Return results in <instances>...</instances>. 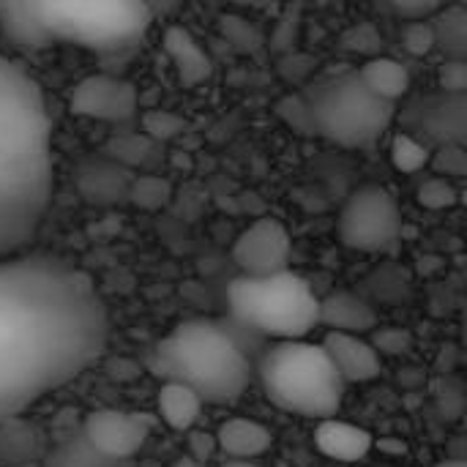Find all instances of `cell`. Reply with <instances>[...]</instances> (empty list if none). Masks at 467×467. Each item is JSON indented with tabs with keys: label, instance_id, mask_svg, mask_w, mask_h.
<instances>
[{
	"label": "cell",
	"instance_id": "4dcf8cb0",
	"mask_svg": "<svg viewBox=\"0 0 467 467\" xmlns=\"http://www.w3.org/2000/svg\"><path fill=\"white\" fill-rule=\"evenodd\" d=\"M391 5L408 19H424L432 8H438L435 0H391Z\"/></svg>",
	"mask_w": 467,
	"mask_h": 467
},
{
	"label": "cell",
	"instance_id": "5b68a950",
	"mask_svg": "<svg viewBox=\"0 0 467 467\" xmlns=\"http://www.w3.org/2000/svg\"><path fill=\"white\" fill-rule=\"evenodd\" d=\"M260 383L276 408L317 421L339 413L348 386L323 345L304 339L271 345L260 358Z\"/></svg>",
	"mask_w": 467,
	"mask_h": 467
},
{
	"label": "cell",
	"instance_id": "f546056e",
	"mask_svg": "<svg viewBox=\"0 0 467 467\" xmlns=\"http://www.w3.org/2000/svg\"><path fill=\"white\" fill-rule=\"evenodd\" d=\"M189 449H192V457L205 465L216 454V438L213 435H205V432H194L189 438Z\"/></svg>",
	"mask_w": 467,
	"mask_h": 467
},
{
	"label": "cell",
	"instance_id": "d4e9b609",
	"mask_svg": "<svg viewBox=\"0 0 467 467\" xmlns=\"http://www.w3.org/2000/svg\"><path fill=\"white\" fill-rule=\"evenodd\" d=\"M438 175L443 178H462L467 172V156L460 142H446L438 148V153L430 159Z\"/></svg>",
	"mask_w": 467,
	"mask_h": 467
},
{
	"label": "cell",
	"instance_id": "ffe728a7",
	"mask_svg": "<svg viewBox=\"0 0 467 467\" xmlns=\"http://www.w3.org/2000/svg\"><path fill=\"white\" fill-rule=\"evenodd\" d=\"M41 467H118L115 460L104 457L82 432L66 438L63 443H57L47 457Z\"/></svg>",
	"mask_w": 467,
	"mask_h": 467
},
{
	"label": "cell",
	"instance_id": "83f0119b",
	"mask_svg": "<svg viewBox=\"0 0 467 467\" xmlns=\"http://www.w3.org/2000/svg\"><path fill=\"white\" fill-rule=\"evenodd\" d=\"M413 345V337L410 331H402V328H380L375 331L372 337V348L380 353V356H400V353H408Z\"/></svg>",
	"mask_w": 467,
	"mask_h": 467
},
{
	"label": "cell",
	"instance_id": "ba28073f",
	"mask_svg": "<svg viewBox=\"0 0 467 467\" xmlns=\"http://www.w3.org/2000/svg\"><path fill=\"white\" fill-rule=\"evenodd\" d=\"M339 238L356 252H389L402 238V211L386 186H361L339 213Z\"/></svg>",
	"mask_w": 467,
	"mask_h": 467
},
{
	"label": "cell",
	"instance_id": "9a60e30c",
	"mask_svg": "<svg viewBox=\"0 0 467 467\" xmlns=\"http://www.w3.org/2000/svg\"><path fill=\"white\" fill-rule=\"evenodd\" d=\"M315 446L323 457L337 462H361L372 451V435L350 421L320 419L315 430Z\"/></svg>",
	"mask_w": 467,
	"mask_h": 467
},
{
	"label": "cell",
	"instance_id": "9c48e42d",
	"mask_svg": "<svg viewBox=\"0 0 467 467\" xmlns=\"http://www.w3.org/2000/svg\"><path fill=\"white\" fill-rule=\"evenodd\" d=\"M293 241L287 227L279 219L252 222L233 244V260L241 268V276H271L290 268Z\"/></svg>",
	"mask_w": 467,
	"mask_h": 467
},
{
	"label": "cell",
	"instance_id": "4fadbf2b",
	"mask_svg": "<svg viewBox=\"0 0 467 467\" xmlns=\"http://www.w3.org/2000/svg\"><path fill=\"white\" fill-rule=\"evenodd\" d=\"M323 350L345 383H369L383 372V356L372 348L369 339L358 334L328 331Z\"/></svg>",
	"mask_w": 467,
	"mask_h": 467
},
{
	"label": "cell",
	"instance_id": "4316f807",
	"mask_svg": "<svg viewBox=\"0 0 467 467\" xmlns=\"http://www.w3.org/2000/svg\"><path fill=\"white\" fill-rule=\"evenodd\" d=\"M402 44L410 55H430L435 49V33H432V22L424 19H413L405 33H402Z\"/></svg>",
	"mask_w": 467,
	"mask_h": 467
},
{
	"label": "cell",
	"instance_id": "7c38bea8",
	"mask_svg": "<svg viewBox=\"0 0 467 467\" xmlns=\"http://www.w3.org/2000/svg\"><path fill=\"white\" fill-rule=\"evenodd\" d=\"M465 93H438L430 99H421L410 109V134H427V140H435L438 145L446 142H465Z\"/></svg>",
	"mask_w": 467,
	"mask_h": 467
},
{
	"label": "cell",
	"instance_id": "7402d4cb",
	"mask_svg": "<svg viewBox=\"0 0 467 467\" xmlns=\"http://www.w3.org/2000/svg\"><path fill=\"white\" fill-rule=\"evenodd\" d=\"M430 159H432V150L424 145V140L419 134H410V131L394 134V140H391V164L400 172L416 175L424 167H430Z\"/></svg>",
	"mask_w": 467,
	"mask_h": 467
},
{
	"label": "cell",
	"instance_id": "d6986e66",
	"mask_svg": "<svg viewBox=\"0 0 467 467\" xmlns=\"http://www.w3.org/2000/svg\"><path fill=\"white\" fill-rule=\"evenodd\" d=\"M361 82L383 101L397 104L410 90V71L394 57H369L358 68Z\"/></svg>",
	"mask_w": 467,
	"mask_h": 467
},
{
	"label": "cell",
	"instance_id": "277c9868",
	"mask_svg": "<svg viewBox=\"0 0 467 467\" xmlns=\"http://www.w3.org/2000/svg\"><path fill=\"white\" fill-rule=\"evenodd\" d=\"M148 369L164 383L189 386L202 402H233L252 380L249 356L227 328L211 320L175 326L148 353Z\"/></svg>",
	"mask_w": 467,
	"mask_h": 467
},
{
	"label": "cell",
	"instance_id": "484cf974",
	"mask_svg": "<svg viewBox=\"0 0 467 467\" xmlns=\"http://www.w3.org/2000/svg\"><path fill=\"white\" fill-rule=\"evenodd\" d=\"M129 197H134V202L142 205V208H159V205L167 202L170 186L164 181H159V178H140V181H131Z\"/></svg>",
	"mask_w": 467,
	"mask_h": 467
},
{
	"label": "cell",
	"instance_id": "2e32d148",
	"mask_svg": "<svg viewBox=\"0 0 467 467\" xmlns=\"http://www.w3.org/2000/svg\"><path fill=\"white\" fill-rule=\"evenodd\" d=\"M271 432L254 419H227L216 432V449L230 460H257L271 449Z\"/></svg>",
	"mask_w": 467,
	"mask_h": 467
},
{
	"label": "cell",
	"instance_id": "44dd1931",
	"mask_svg": "<svg viewBox=\"0 0 467 467\" xmlns=\"http://www.w3.org/2000/svg\"><path fill=\"white\" fill-rule=\"evenodd\" d=\"M432 33H435V47H441L446 57L465 60L467 16L462 8H446L443 14H438V19L432 22Z\"/></svg>",
	"mask_w": 467,
	"mask_h": 467
},
{
	"label": "cell",
	"instance_id": "30bf717a",
	"mask_svg": "<svg viewBox=\"0 0 467 467\" xmlns=\"http://www.w3.org/2000/svg\"><path fill=\"white\" fill-rule=\"evenodd\" d=\"M68 107L79 118L126 123L137 115V90L131 82L109 74H90L71 90Z\"/></svg>",
	"mask_w": 467,
	"mask_h": 467
},
{
	"label": "cell",
	"instance_id": "e0dca14e",
	"mask_svg": "<svg viewBox=\"0 0 467 467\" xmlns=\"http://www.w3.org/2000/svg\"><path fill=\"white\" fill-rule=\"evenodd\" d=\"M164 49H167V55H170L178 77L186 85H197V82H202L211 74V57H208V52L200 47V41L189 30L170 27L164 33Z\"/></svg>",
	"mask_w": 467,
	"mask_h": 467
},
{
	"label": "cell",
	"instance_id": "e575fe53",
	"mask_svg": "<svg viewBox=\"0 0 467 467\" xmlns=\"http://www.w3.org/2000/svg\"><path fill=\"white\" fill-rule=\"evenodd\" d=\"M435 3H441V0H435Z\"/></svg>",
	"mask_w": 467,
	"mask_h": 467
},
{
	"label": "cell",
	"instance_id": "7a4b0ae2",
	"mask_svg": "<svg viewBox=\"0 0 467 467\" xmlns=\"http://www.w3.org/2000/svg\"><path fill=\"white\" fill-rule=\"evenodd\" d=\"M52 197V123L36 79L0 52V257L25 252Z\"/></svg>",
	"mask_w": 467,
	"mask_h": 467
},
{
	"label": "cell",
	"instance_id": "52a82bcc",
	"mask_svg": "<svg viewBox=\"0 0 467 467\" xmlns=\"http://www.w3.org/2000/svg\"><path fill=\"white\" fill-rule=\"evenodd\" d=\"M315 137H326L342 148H375L394 123L397 104L378 99L358 71L323 79L306 96Z\"/></svg>",
	"mask_w": 467,
	"mask_h": 467
},
{
	"label": "cell",
	"instance_id": "d6a6232c",
	"mask_svg": "<svg viewBox=\"0 0 467 467\" xmlns=\"http://www.w3.org/2000/svg\"><path fill=\"white\" fill-rule=\"evenodd\" d=\"M219 467H257L252 460H230V462H224V465Z\"/></svg>",
	"mask_w": 467,
	"mask_h": 467
},
{
	"label": "cell",
	"instance_id": "8992f818",
	"mask_svg": "<svg viewBox=\"0 0 467 467\" xmlns=\"http://www.w3.org/2000/svg\"><path fill=\"white\" fill-rule=\"evenodd\" d=\"M227 304L244 326L274 339H304L320 326V298L290 268L271 276L233 279Z\"/></svg>",
	"mask_w": 467,
	"mask_h": 467
},
{
	"label": "cell",
	"instance_id": "3957f363",
	"mask_svg": "<svg viewBox=\"0 0 467 467\" xmlns=\"http://www.w3.org/2000/svg\"><path fill=\"white\" fill-rule=\"evenodd\" d=\"M148 0H0V33L16 49L68 44L93 52L134 47L150 27Z\"/></svg>",
	"mask_w": 467,
	"mask_h": 467
},
{
	"label": "cell",
	"instance_id": "1f68e13d",
	"mask_svg": "<svg viewBox=\"0 0 467 467\" xmlns=\"http://www.w3.org/2000/svg\"><path fill=\"white\" fill-rule=\"evenodd\" d=\"M172 467H202V462H197L194 457H181V460H175Z\"/></svg>",
	"mask_w": 467,
	"mask_h": 467
},
{
	"label": "cell",
	"instance_id": "cb8c5ba5",
	"mask_svg": "<svg viewBox=\"0 0 467 467\" xmlns=\"http://www.w3.org/2000/svg\"><path fill=\"white\" fill-rule=\"evenodd\" d=\"M279 115H282V120H285L293 131L306 134V137L315 134L312 112H309V104H306L304 96H287V99H282V101H279Z\"/></svg>",
	"mask_w": 467,
	"mask_h": 467
},
{
	"label": "cell",
	"instance_id": "ac0fdd59",
	"mask_svg": "<svg viewBox=\"0 0 467 467\" xmlns=\"http://www.w3.org/2000/svg\"><path fill=\"white\" fill-rule=\"evenodd\" d=\"M202 400L183 383H172L167 380L159 394H156V408H159V416L161 421L175 430V432H186L194 427V421L200 419L202 413Z\"/></svg>",
	"mask_w": 467,
	"mask_h": 467
},
{
	"label": "cell",
	"instance_id": "5bb4252c",
	"mask_svg": "<svg viewBox=\"0 0 467 467\" xmlns=\"http://www.w3.org/2000/svg\"><path fill=\"white\" fill-rule=\"evenodd\" d=\"M320 326L342 334H369L378 328V312L356 293L337 290L320 298Z\"/></svg>",
	"mask_w": 467,
	"mask_h": 467
},
{
	"label": "cell",
	"instance_id": "836d02e7",
	"mask_svg": "<svg viewBox=\"0 0 467 467\" xmlns=\"http://www.w3.org/2000/svg\"><path fill=\"white\" fill-rule=\"evenodd\" d=\"M435 467H467L462 460H446V462H438Z\"/></svg>",
	"mask_w": 467,
	"mask_h": 467
},
{
	"label": "cell",
	"instance_id": "6da1fadb",
	"mask_svg": "<svg viewBox=\"0 0 467 467\" xmlns=\"http://www.w3.org/2000/svg\"><path fill=\"white\" fill-rule=\"evenodd\" d=\"M107 339L90 274L27 249L0 257V427L90 369Z\"/></svg>",
	"mask_w": 467,
	"mask_h": 467
},
{
	"label": "cell",
	"instance_id": "603a6c76",
	"mask_svg": "<svg viewBox=\"0 0 467 467\" xmlns=\"http://www.w3.org/2000/svg\"><path fill=\"white\" fill-rule=\"evenodd\" d=\"M419 205L430 208V211H443V208H451L457 205L460 194H457V186L451 183V178H443V175H435V178H427L419 192Z\"/></svg>",
	"mask_w": 467,
	"mask_h": 467
},
{
	"label": "cell",
	"instance_id": "8fae6325",
	"mask_svg": "<svg viewBox=\"0 0 467 467\" xmlns=\"http://www.w3.org/2000/svg\"><path fill=\"white\" fill-rule=\"evenodd\" d=\"M150 419L137 413H120V410H93L85 416L82 435L109 460L123 462L148 443L150 438Z\"/></svg>",
	"mask_w": 467,
	"mask_h": 467
},
{
	"label": "cell",
	"instance_id": "f1b7e54d",
	"mask_svg": "<svg viewBox=\"0 0 467 467\" xmlns=\"http://www.w3.org/2000/svg\"><path fill=\"white\" fill-rule=\"evenodd\" d=\"M438 82L446 93H465L467 88V66L465 60L457 57H446V63L441 66Z\"/></svg>",
	"mask_w": 467,
	"mask_h": 467
}]
</instances>
